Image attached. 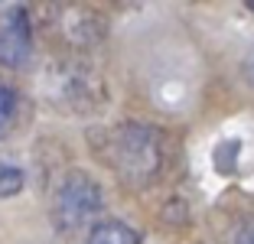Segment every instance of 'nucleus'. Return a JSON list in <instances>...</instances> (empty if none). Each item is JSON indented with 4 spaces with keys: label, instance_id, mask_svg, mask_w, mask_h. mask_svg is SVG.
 <instances>
[{
    "label": "nucleus",
    "instance_id": "nucleus-1",
    "mask_svg": "<svg viewBox=\"0 0 254 244\" xmlns=\"http://www.w3.org/2000/svg\"><path fill=\"white\" fill-rule=\"evenodd\" d=\"M95 150L124 185L153 183V176L163 166V133L140 121H124L118 127L101 130Z\"/></svg>",
    "mask_w": 254,
    "mask_h": 244
},
{
    "label": "nucleus",
    "instance_id": "nucleus-6",
    "mask_svg": "<svg viewBox=\"0 0 254 244\" xmlns=\"http://www.w3.org/2000/svg\"><path fill=\"white\" fill-rule=\"evenodd\" d=\"M85 244H140V231L118 218H101L88 228Z\"/></svg>",
    "mask_w": 254,
    "mask_h": 244
},
{
    "label": "nucleus",
    "instance_id": "nucleus-9",
    "mask_svg": "<svg viewBox=\"0 0 254 244\" xmlns=\"http://www.w3.org/2000/svg\"><path fill=\"white\" fill-rule=\"evenodd\" d=\"M238 140H225L222 147L215 150V170L218 173H232L235 170V163H238Z\"/></svg>",
    "mask_w": 254,
    "mask_h": 244
},
{
    "label": "nucleus",
    "instance_id": "nucleus-2",
    "mask_svg": "<svg viewBox=\"0 0 254 244\" xmlns=\"http://www.w3.org/2000/svg\"><path fill=\"white\" fill-rule=\"evenodd\" d=\"M101 208H105L101 183L85 170H72L56 185L53 202H49V218L62 238H75L95 222Z\"/></svg>",
    "mask_w": 254,
    "mask_h": 244
},
{
    "label": "nucleus",
    "instance_id": "nucleus-7",
    "mask_svg": "<svg viewBox=\"0 0 254 244\" xmlns=\"http://www.w3.org/2000/svg\"><path fill=\"white\" fill-rule=\"evenodd\" d=\"M16 114H20V98H16V91L7 81H0V140L13 130Z\"/></svg>",
    "mask_w": 254,
    "mask_h": 244
},
{
    "label": "nucleus",
    "instance_id": "nucleus-8",
    "mask_svg": "<svg viewBox=\"0 0 254 244\" xmlns=\"http://www.w3.org/2000/svg\"><path fill=\"white\" fill-rule=\"evenodd\" d=\"M23 183H26L23 170L10 166V163H0V199H10V195H16V192L23 189Z\"/></svg>",
    "mask_w": 254,
    "mask_h": 244
},
{
    "label": "nucleus",
    "instance_id": "nucleus-11",
    "mask_svg": "<svg viewBox=\"0 0 254 244\" xmlns=\"http://www.w3.org/2000/svg\"><path fill=\"white\" fill-rule=\"evenodd\" d=\"M241 72H245L248 85H251V88H254V49H251V56H248V59H245V68H241Z\"/></svg>",
    "mask_w": 254,
    "mask_h": 244
},
{
    "label": "nucleus",
    "instance_id": "nucleus-3",
    "mask_svg": "<svg viewBox=\"0 0 254 244\" xmlns=\"http://www.w3.org/2000/svg\"><path fill=\"white\" fill-rule=\"evenodd\" d=\"M46 88L53 91L59 108H65L72 114H88L105 101L101 75L78 59H65V62H56L53 68H46Z\"/></svg>",
    "mask_w": 254,
    "mask_h": 244
},
{
    "label": "nucleus",
    "instance_id": "nucleus-4",
    "mask_svg": "<svg viewBox=\"0 0 254 244\" xmlns=\"http://www.w3.org/2000/svg\"><path fill=\"white\" fill-rule=\"evenodd\" d=\"M33 59V26L23 7L0 10V65L23 68Z\"/></svg>",
    "mask_w": 254,
    "mask_h": 244
},
{
    "label": "nucleus",
    "instance_id": "nucleus-5",
    "mask_svg": "<svg viewBox=\"0 0 254 244\" xmlns=\"http://www.w3.org/2000/svg\"><path fill=\"white\" fill-rule=\"evenodd\" d=\"M59 33L65 36L68 46H75V49H88V46H95L98 39H105L108 26H105V16H98L95 10L68 7V10L59 13Z\"/></svg>",
    "mask_w": 254,
    "mask_h": 244
},
{
    "label": "nucleus",
    "instance_id": "nucleus-10",
    "mask_svg": "<svg viewBox=\"0 0 254 244\" xmlns=\"http://www.w3.org/2000/svg\"><path fill=\"white\" fill-rule=\"evenodd\" d=\"M235 244H254V218H248L235 235Z\"/></svg>",
    "mask_w": 254,
    "mask_h": 244
}]
</instances>
